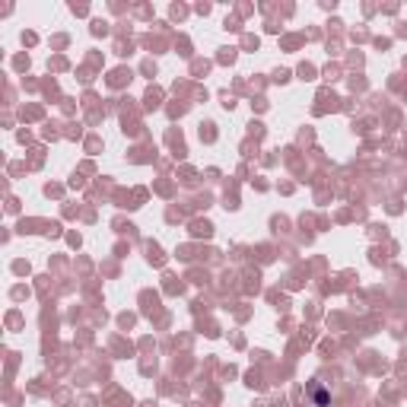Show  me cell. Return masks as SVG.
<instances>
[{
    "instance_id": "obj_1",
    "label": "cell",
    "mask_w": 407,
    "mask_h": 407,
    "mask_svg": "<svg viewBox=\"0 0 407 407\" xmlns=\"http://www.w3.org/2000/svg\"><path fill=\"white\" fill-rule=\"evenodd\" d=\"M315 401H318V404H328V394H325V392H321V388H318V385H315Z\"/></svg>"
}]
</instances>
